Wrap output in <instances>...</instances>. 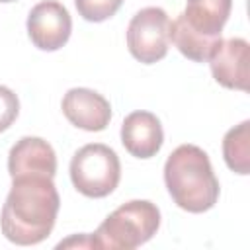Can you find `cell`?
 <instances>
[{"label":"cell","instance_id":"cell-1","mask_svg":"<svg viewBox=\"0 0 250 250\" xmlns=\"http://www.w3.org/2000/svg\"><path fill=\"white\" fill-rule=\"evenodd\" d=\"M61 197L49 176H16L0 215L2 234L20 246L43 242L57 221Z\"/></svg>","mask_w":250,"mask_h":250},{"label":"cell","instance_id":"cell-2","mask_svg":"<svg viewBox=\"0 0 250 250\" xmlns=\"http://www.w3.org/2000/svg\"><path fill=\"white\" fill-rule=\"evenodd\" d=\"M164 182L174 203L188 213L209 211L219 199V180L211 160L195 145H180L172 150L164 164Z\"/></svg>","mask_w":250,"mask_h":250},{"label":"cell","instance_id":"cell-3","mask_svg":"<svg viewBox=\"0 0 250 250\" xmlns=\"http://www.w3.org/2000/svg\"><path fill=\"white\" fill-rule=\"evenodd\" d=\"M160 227V211L152 201L133 199L109 213L94 234H88L90 248L133 250L148 242Z\"/></svg>","mask_w":250,"mask_h":250},{"label":"cell","instance_id":"cell-4","mask_svg":"<svg viewBox=\"0 0 250 250\" xmlns=\"http://www.w3.org/2000/svg\"><path fill=\"white\" fill-rule=\"evenodd\" d=\"M121 178L119 156L102 143H90L78 148L70 160L72 186L86 197L109 195Z\"/></svg>","mask_w":250,"mask_h":250},{"label":"cell","instance_id":"cell-5","mask_svg":"<svg viewBox=\"0 0 250 250\" xmlns=\"http://www.w3.org/2000/svg\"><path fill=\"white\" fill-rule=\"evenodd\" d=\"M170 23L168 14L158 6L139 10L127 27L129 53L145 64L164 59L170 45Z\"/></svg>","mask_w":250,"mask_h":250},{"label":"cell","instance_id":"cell-6","mask_svg":"<svg viewBox=\"0 0 250 250\" xmlns=\"http://www.w3.org/2000/svg\"><path fill=\"white\" fill-rule=\"evenodd\" d=\"M72 31L68 10L57 0H43L35 4L27 16V33L31 43L41 51L61 49Z\"/></svg>","mask_w":250,"mask_h":250},{"label":"cell","instance_id":"cell-7","mask_svg":"<svg viewBox=\"0 0 250 250\" xmlns=\"http://www.w3.org/2000/svg\"><path fill=\"white\" fill-rule=\"evenodd\" d=\"M213 78L230 90H248V64H250V45L246 39L230 37L221 39L209 57Z\"/></svg>","mask_w":250,"mask_h":250},{"label":"cell","instance_id":"cell-8","mask_svg":"<svg viewBox=\"0 0 250 250\" xmlns=\"http://www.w3.org/2000/svg\"><path fill=\"white\" fill-rule=\"evenodd\" d=\"M64 117L78 129L104 131L111 119L109 102L90 88H70L62 98Z\"/></svg>","mask_w":250,"mask_h":250},{"label":"cell","instance_id":"cell-9","mask_svg":"<svg viewBox=\"0 0 250 250\" xmlns=\"http://www.w3.org/2000/svg\"><path fill=\"white\" fill-rule=\"evenodd\" d=\"M8 172L16 176H49L57 174V154L53 146L41 137H21L8 154Z\"/></svg>","mask_w":250,"mask_h":250},{"label":"cell","instance_id":"cell-10","mask_svg":"<svg viewBox=\"0 0 250 250\" xmlns=\"http://www.w3.org/2000/svg\"><path fill=\"white\" fill-rule=\"evenodd\" d=\"M230 8L232 0H188L186 10L178 18L189 31L211 45H219Z\"/></svg>","mask_w":250,"mask_h":250},{"label":"cell","instance_id":"cell-11","mask_svg":"<svg viewBox=\"0 0 250 250\" xmlns=\"http://www.w3.org/2000/svg\"><path fill=\"white\" fill-rule=\"evenodd\" d=\"M121 143L125 150L137 158L154 156L164 143V131L158 117L150 111L129 113L121 123Z\"/></svg>","mask_w":250,"mask_h":250},{"label":"cell","instance_id":"cell-12","mask_svg":"<svg viewBox=\"0 0 250 250\" xmlns=\"http://www.w3.org/2000/svg\"><path fill=\"white\" fill-rule=\"evenodd\" d=\"M223 156L232 172L242 176L250 172V121H242L227 131L223 139Z\"/></svg>","mask_w":250,"mask_h":250},{"label":"cell","instance_id":"cell-13","mask_svg":"<svg viewBox=\"0 0 250 250\" xmlns=\"http://www.w3.org/2000/svg\"><path fill=\"white\" fill-rule=\"evenodd\" d=\"M78 14L86 21H104L121 8L123 0H74Z\"/></svg>","mask_w":250,"mask_h":250},{"label":"cell","instance_id":"cell-14","mask_svg":"<svg viewBox=\"0 0 250 250\" xmlns=\"http://www.w3.org/2000/svg\"><path fill=\"white\" fill-rule=\"evenodd\" d=\"M20 113V100L18 96L6 88V86H0V133L6 131L18 117Z\"/></svg>","mask_w":250,"mask_h":250},{"label":"cell","instance_id":"cell-15","mask_svg":"<svg viewBox=\"0 0 250 250\" xmlns=\"http://www.w3.org/2000/svg\"><path fill=\"white\" fill-rule=\"evenodd\" d=\"M0 2H16V0H0Z\"/></svg>","mask_w":250,"mask_h":250}]
</instances>
